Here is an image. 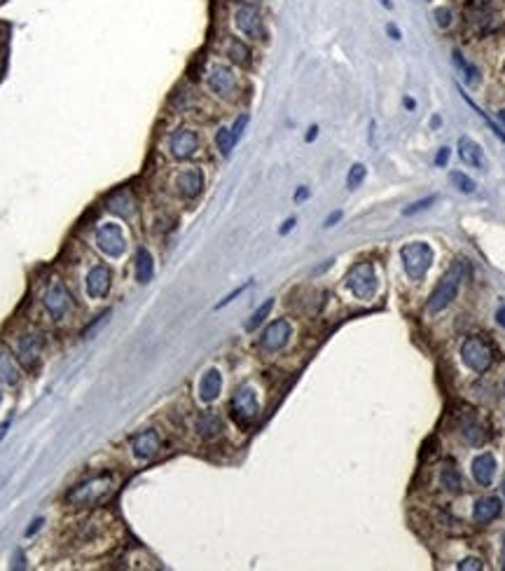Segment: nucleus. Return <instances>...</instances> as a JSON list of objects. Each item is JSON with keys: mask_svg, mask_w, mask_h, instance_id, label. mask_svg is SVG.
Segmentation results:
<instances>
[{"mask_svg": "<svg viewBox=\"0 0 505 571\" xmlns=\"http://www.w3.org/2000/svg\"><path fill=\"white\" fill-rule=\"evenodd\" d=\"M400 260H403L407 276H410L412 281H421V278L428 274V269H431L435 253L426 241H410L400 248Z\"/></svg>", "mask_w": 505, "mask_h": 571, "instance_id": "obj_1", "label": "nucleus"}, {"mask_svg": "<svg viewBox=\"0 0 505 571\" xmlns=\"http://www.w3.org/2000/svg\"><path fill=\"white\" fill-rule=\"evenodd\" d=\"M461 281H463V262H454L452 269L435 286V290L431 293V297H428L426 309L431 311V314H440L442 309H447L456 297V293H459Z\"/></svg>", "mask_w": 505, "mask_h": 571, "instance_id": "obj_2", "label": "nucleus"}, {"mask_svg": "<svg viewBox=\"0 0 505 571\" xmlns=\"http://www.w3.org/2000/svg\"><path fill=\"white\" fill-rule=\"evenodd\" d=\"M112 478L110 476H96V478H89L84 480V483L75 485L73 490L68 492V504L73 506H96L101 504L105 497H110L112 494Z\"/></svg>", "mask_w": 505, "mask_h": 571, "instance_id": "obj_3", "label": "nucleus"}, {"mask_svg": "<svg viewBox=\"0 0 505 571\" xmlns=\"http://www.w3.org/2000/svg\"><path fill=\"white\" fill-rule=\"evenodd\" d=\"M260 405H257V394L252 387H238L236 394L231 396L229 403V415L236 422V426L248 429L252 422L257 419Z\"/></svg>", "mask_w": 505, "mask_h": 571, "instance_id": "obj_4", "label": "nucleus"}, {"mask_svg": "<svg viewBox=\"0 0 505 571\" xmlns=\"http://www.w3.org/2000/svg\"><path fill=\"white\" fill-rule=\"evenodd\" d=\"M377 286L379 281H377V271L372 262H358L346 274V288L358 300H372L377 293Z\"/></svg>", "mask_w": 505, "mask_h": 571, "instance_id": "obj_5", "label": "nucleus"}, {"mask_svg": "<svg viewBox=\"0 0 505 571\" xmlns=\"http://www.w3.org/2000/svg\"><path fill=\"white\" fill-rule=\"evenodd\" d=\"M461 356H463V363L475 372H487L491 363H494V349H491V344L482 337H468L466 342L461 344Z\"/></svg>", "mask_w": 505, "mask_h": 571, "instance_id": "obj_6", "label": "nucleus"}, {"mask_svg": "<svg viewBox=\"0 0 505 571\" xmlns=\"http://www.w3.org/2000/svg\"><path fill=\"white\" fill-rule=\"evenodd\" d=\"M42 304H45V309L54 321H61L70 311V307H73V297H70L68 288L61 281H52L47 286L45 295H42Z\"/></svg>", "mask_w": 505, "mask_h": 571, "instance_id": "obj_7", "label": "nucleus"}, {"mask_svg": "<svg viewBox=\"0 0 505 571\" xmlns=\"http://www.w3.org/2000/svg\"><path fill=\"white\" fill-rule=\"evenodd\" d=\"M96 246L108 257H119L126 250V239H124L122 227L115 225V222H103V225L96 229Z\"/></svg>", "mask_w": 505, "mask_h": 571, "instance_id": "obj_8", "label": "nucleus"}, {"mask_svg": "<svg viewBox=\"0 0 505 571\" xmlns=\"http://www.w3.org/2000/svg\"><path fill=\"white\" fill-rule=\"evenodd\" d=\"M42 349H45V335L40 330H28L17 342V361L24 368H33L40 361Z\"/></svg>", "mask_w": 505, "mask_h": 571, "instance_id": "obj_9", "label": "nucleus"}, {"mask_svg": "<svg viewBox=\"0 0 505 571\" xmlns=\"http://www.w3.org/2000/svg\"><path fill=\"white\" fill-rule=\"evenodd\" d=\"M290 332H292L290 323H288L285 318H276V321H271L264 328L262 335H260V349L267 354L281 351L288 344V340H290Z\"/></svg>", "mask_w": 505, "mask_h": 571, "instance_id": "obj_10", "label": "nucleus"}, {"mask_svg": "<svg viewBox=\"0 0 505 571\" xmlns=\"http://www.w3.org/2000/svg\"><path fill=\"white\" fill-rule=\"evenodd\" d=\"M168 150L175 159H189L199 150V136L192 129H178L168 138Z\"/></svg>", "mask_w": 505, "mask_h": 571, "instance_id": "obj_11", "label": "nucleus"}, {"mask_svg": "<svg viewBox=\"0 0 505 571\" xmlns=\"http://www.w3.org/2000/svg\"><path fill=\"white\" fill-rule=\"evenodd\" d=\"M131 450L140 462H150L159 455L161 450V438L157 431L147 429V431H138L136 436L131 438Z\"/></svg>", "mask_w": 505, "mask_h": 571, "instance_id": "obj_12", "label": "nucleus"}, {"mask_svg": "<svg viewBox=\"0 0 505 571\" xmlns=\"http://www.w3.org/2000/svg\"><path fill=\"white\" fill-rule=\"evenodd\" d=\"M110 286H112V274H110V269L105 267V264H96V267H91L87 278H84V290H87V295L91 297V300H98V297L108 295Z\"/></svg>", "mask_w": 505, "mask_h": 571, "instance_id": "obj_13", "label": "nucleus"}, {"mask_svg": "<svg viewBox=\"0 0 505 571\" xmlns=\"http://www.w3.org/2000/svg\"><path fill=\"white\" fill-rule=\"evenodd\" d=\"M234 22H236V29L243 33L245 38H252V40H260L262 38V17H260V12L252 8V5H243V8L236 10L234 15Z\"/></svg>", "mask_w": 505, "mask_h": 571, "instance_id": "obj_14", "label": "nucleus"}, {"mask_svg": "<svg viewBox=\"0 0 505 571\" xmlns=\"http://www.w3.org/2000/svg\"><path fill=\"white\" fill-rule=\"evenodd\" d=\"M208 89L217 96H229L236 89V75L229 71L227 66H213L208 71Z\"/></svg>", "mask_w": 505, "mask_h": 571, "instance_id": "obj_15", "label": "nucleus"}, {"mask_svg": "<svg viewBox=\"0 0 505 571\" xmlns=\"http://www.w3.org/2000/svg\"><path fill=\"white\" fill-rule=\"evenodd\" d=\"M105 204H108V211L119 215V218H133V213H136V199H133V194L126 187L110 192Z\"/></svg>", "mask_w": 505, "mask_h": 571, "instance_id": "obj_16", "label": "nucleus"}, {"mask_svg": "<svg viewBox=\"0 0 505 571\" xmlns=\"http://www.w3.org/2000/svg\"><path fill=\"white\" fill-rule=\"evenodd\" d=\"M175 187H178L180 197L185 199H194L199 197V192L203 190V173L201 169H185L182 173H178V178H175Z\"/></svg>", "mask_w": 505, "mask_h": 571, "instance_id": "obj_17", "label": "nucleus"}, {"mask_svg": "<svg viewBox=\"0 0 505 571\" xmlns=\"http://www.w3.org/2000/svg\"><path fill=\"white\" fill-rule=\"evenodd\" d=\"M196 434L203 441H215L217 436L222 434V417L208 410V412H201L196 417Z\"/></svg>", "mask_w": 505, "mask_h": 571, "instance_id": "obj_18", "label": "nucleus"}, {"mask_svg": "<svg viewBox=\"0 0 505 571\" xmlns=\"http://www.w3.org/2000/svg\"><path fill=\"white\" fill-rule=\"evenodd\" d=\"M501 499L496 497H484L475 504V511H473V520L477 525H489V522H494L498 515H501Z\"/></svg>", "mask_w": 505, "mask_h": 571, "instance_id": "obj_19", "label": "nucleus"}, {"mask_svg": "<svg viewBox=\"0 0 505 571\" xmlns=\"http://www.w3.org/2000/svg\"><path fill=\"white\" fill-rule=\"evenodd\" d=\"M222 391V375L220 370H215V368H210V370L203 372V377L199 382V398L203 403H213L217 396Z\"/></svg>", "mask_w": 505, "mask_h": 571, "instance_id": "obj_20", "label": "nucleus"}, {"mask_svg": "<svg viewBox=\"0 0 505 571\" xmlns=\"http://www.w3.org/2000/svg\"><path fill=\"white\" fill-rule=\"evenodd\" d=\"M494 473H496V459L491 457L489 452L477 455L473 459V478L477 480V485L489 487L491 480H494Z\"/></svg>", "mask_w": 505, "mask_h": 571, "instance_id": "obj_21", "label": "nucleus"}, {"mask_svg": "<svg viewBox=\"0 0 505 571\" xmlns=\"http://www.w3.org/2000/svg\"><path fill=\"white\" fill-rule=\"evenodd\" d=\"M21 379L17 358L12 356V351L5 344H0V382L7 387H14Z\"/></svg>", "mask_w": 505, "mask_h": 571, "instance_id": "obj_22", "label": "nucleus"}, {"mask_svg": "<svg viewBox=\"0 0 505 571\" xmlns=\"http://www.w3.org/2000/svg\"><path fill=\"white\" fill-rule=\"evenodd\" d=\"M459 157L466 162L468 166H475V169H484V152L477 145L473 138L463 136L459 141Z\"/></svg>", "mask_w": 505, "mask_h": 571, "instance_id": "obj_23", "label": "nucleus"}, {"mask_svg": "<svg viewBox=\"0 0 505 571\" xmlns=\"http://www.w3.org/2000/svg\"><path fill=\"white\" fill-rule=\"evenodd\" d=\"M154 276V260L152 253L147 248L140 246L136 250V281L138 283H150Z\"/></svg>", "mask_w": 505, "mask_h": 571, "instance_id": "obj_24", "label": "nucleus"}, {"mask_svg": "<svg viewBox=\"0 0 505 571\" xmlns=\"http://www.w3.org/2000/svg\"><path fill=\"white\" fill-rule=\"evenodd\" d=\"M440 485L445 487L447 492L459 494L463 490V478H461L459 469H456V466H452V464L445 466V469H442V473H440Z\"/></svg>", "mask_w": 505, "mask_h": 571, "instance_id": "obj_25", "label": "nucleus"}, {"mask_svg": "<svg viewBox=\"0 0 505 571\" xmlns=\"http://www.w3.org/2000/svg\"><path fill=\"white\" fill-rule=\"evenodd\" d=\"M227 57L238 66H248L250 64V50L238 38H229L227 40Z\"/></svg>", "mask_w": 505, "mask_h": 571, "instance_id": "obj_26", "label": "nucleus"}, {"mask_svg": "<svg viewBox=\"0 0 505 571\" xmlns=\"http://www.w3.org/2000/svg\"><path fill=\"white\" fill-rule=\"evenodd\" d=\"M461 438L468 445H475L477 448V445H482L484 441H487V431H484L477 422H466L461 426Z\"/></svg>", "mask_w": 505, "mask_h": 571, "instance_id": "obj_27", "label": "nucleus"}, {"mask_svg": "<svg viewBox=\"0 0 505 571\" xmlns=\"http://www.w3.org/2000/svg\"><path fill=\"white\" fill-rule=\"evenodd\" d=\"M215 145H217V150H220L224 157H227L229 152L234 150L236 136L231 134V129H229V127H220V129H217V134H215Z\"/></svg>", "mask_w": 505, "mask_h": 571, "instance_id": "obj_28", "label": "nucleus"}, {"mask_svg": "<svg viewBox=\"0 0 505 571\" xmlns=\"http://www.w3.org/2000/svg\"><path fill=\"white\" fill-rule=\"evenodd\" d=\"M449 183H452L456 190H461L463 194H473L475 192V180L470 176H466V173H461V171L449 173Z\"/></svg>", "mask_w": 505, "mask_h": 571, "instance_id": "obj_29", "label": "nucleus"}, {"mask_svg": "<svg viewBox=\"0 0 505 571\" xmlns=\"http://www.w3.org/2000/svg\"><path fill=\"white\" fill-rule=\"evenodd\" d=\"M274 307V300H267L264 304H260V307L252 311V316L248 318V323H245V330H255L257 325H262L264 323V318L269 316V311Z\"/></svg>", "mask_w": 505, "mask_h": 571, "instance_id": "obj_30", "label": "nucleus"}, {"mask_svg": "<svg viewBox=\"0 0 505 571\" xmlns=\"http://www.w3.org/2000/svg\"><path fill=\"white\" fill-rule=\"evenodd\" d=\"M365 176H368V169H365V164H354V166H351V169H349V176H346L349 190H356V187L365 180Z\"/></svg>", "mask_w": 505, "mask_h": 571, "instance_id": "obj_31", "label": "nucleus"}, {"mask_svg": "<svg viewBox=\"0 0 505 571\" xmlns=\"http://www.w3.org/2000/svg\"><path fill=\"white\" fill-rule=\"evenodd\" d=\"M435 199H438V197H435V194H433V197H424V199L414 201V204H410V206H407V208H403V213H405V215H412V213L426 211L428 206H431V204H435Z\"/></svg>", "mask_w": 505, "mask_h": 571, "instance_id": "obj_32", "label": "nucleus"}, {"mask_svg": "<svg viewBox=\"0 0 505 571\" xmlns=\"http://www.w3.org/2000/svg\"><path fill=\"white\" fill-rule=\"evenodd\" d=\"M454 61H456V66H459V68H463V71H466V78H468L470 82H477V80H480V75H477V71H475L473 66L468 64L466 59L461 57L459 52H454Z\"/></svg>", "mask_w": 505, "mask_h": 571, "instance_id": "obj_33", "label": "nucleus"}, {"mask_svg": "<svg viewBox=\"0 0 505 571\" xmlns=\"http://www.w3.org/2000/svg\"><path fill=\"white\" fill-rule=\"evenodd\" d=\"M433 17H435V24L440 26V29H447V26H452V10L449 8H438L433 12Z\"/></svg>", "mask_w": 505, "mask_h": 571, "instance_id": "obj_34", "label": "nucleus"}, {"mask_svg": "<svg viewBox=\"0 0 505 571\" xmlns=\"http://www.w3.org/2000/svg\"><path fill=\"white\" fill-rule=\"evenodd\" d=\"M484 567L480 557H466L463 562H459V571H480Z\"/></svg>", "mask_w": 505, "mask_h": 571, "instance_id": "obj_35", "label": "nucleus"}, {"mask_svg": "<svg viewBox=\"0 0 505 571\" xmlns=\"http://www.w3.org/2000/svg\"><path fill=\"white\" fill-rule=\"evenodd\" d=\"M248 286H250V281H245L243 286H238V288H236V290H231V293H229L227 297H224V300H220V302H217V304H215V309H220V307H224V304H229L231 300H234V297H236V295H241V293H243V290H245V288H248Z\"/></svg>", "mask_w": 505, "mask_h": 571, "instance_id": "obj_36", "label": "nucleus"}, {"mask_svg": "<svg viewBox=\"0 0 505 571\" xmlns=\"http://www.w3.org/2000/svg\"><path fill=\"white\" fill-rule=\"evenodd\" d=\"M245 124H248V115H241V117H238V120L234 122V127H231V134L236 136V141H238V138H241L243 129H245Z\"/></svg>", "mask_w": 505, "mask_h": 571, "instance_id": "obj_37", "label": "nucleus"}, {"mask_svg": "<svg viewBox=\"0 0 505 571\" xmlns=\"http://www.w3.org/2000/svg\"><path fill=\"white\" fill-rule=\"evenodd\" d=\"M339 220H342V211H335V213H330V215H328L323 225H325V227H332L335 222H339Z\"/></svg>", "mask_w": 505, "mask_h": 571, "instance_id": "obj_38", "label": "nucleus"}, {"mask_svg": "<svg viewBox=\"0 0 505 571\" xmlns=\"http://www.w3.org/2000/svg\"><path fill=\"white\" fill-rule=\"evenodd\" d=\"M449 152H452L449 148H440V155H438V159H435V164H438V166H445V164H447V159H449Z\"/></svg>", "mask_w": 505, "mask_h": 571, "instance_id": "obj_39", "label": "nucleus"}, {"mask_svg": "<svg viewBox=\"0 0 505 571\" xmlns=\"http://www.w3.org/2000/svg\"><path fill=\"white\" fill-rule=\"evenodd\" d=\"M40 527H42V518H38V520H35V522H31V527L26 529V536H33L35 532H38Z\"/></svg>", "mask_w": 505, "mask_h": 571, "instance_id": "obj_40", "label": "nucleus"}, {"mask_svg": "<svg viewBox=\"0 0 505 571\" xmlns=\"http://www.w3.org/2000/svg\"><path fill=\"white\" fill-rule=\"evenodd\" d=\"M295 225H297V220H295V218H288V220L283 222V227H281V234H288Z\"/></svg>", "mask_w": 505, "mask_h": 571, "instance_id": "obj_41", "label": "nucleus"}, {"mask_svg": "<svg viewBox=\"0 0 505 571\" xmlns=\"http://www.w3.org/2000/svg\"><path fill=\"white\" fill-rule=\"evenodd\" d=\"M307 197H309V190H307V187H299V190L295 192V201H304Z\"/></svg>", "mask_w": 505, "mask_h": 571, "instance_id": "obj_42", "label": "nucleus"}, {"mask_svg": "<svg viewBox=\"0 0 505 571\" xmlns=\"http://www.w3.org/2000/svg\"><path fill=\"white\" fill-rule=\"evenodd\" d=\"M386 33H389V36H391L393 40H400V31H398V29H396V26H393V24H389V26H386Z\"/></svg>", "mask_w": 505, "mask_h": 571, "instance_id": "obj_43", "label": "nucleus"}, {"mask_svg": "<svg viewBox=\"0 0 505 571\" xmlns=\"http://www.w3.org/2000/svg\"><path fill=\"white\" fill-rule=\"evenodd\" d=\"M10 426H12V422H10V419L0 424V441H3V438L7 436V431H10Z\"/></svg>", "mask_w": 505, "mask_h": 571, "instance_id": "obj_44", "label": "nucleus"}, {"mask_svg": "<svg viewBox=\"0 0 505 571\" xmlns=\"http://www.w3.org/2000/svg\"><path fill=\"white\" fill-rule=\"evenodd\" d=\"M496 318H498V323H501V325H503V328H505V307H501V309H498V314H496Z\"/></svg>", "mask_w": 505, "mask_h": 571, "instance_id": "obj_45", "label": "nucleus"}, {"mask_svg": "<svg viewBox=\"0 0 505 571\" xmlns=\"http://www.w3.org/2000/svg\"><path fill=\"white\" fill-rule=\"evenodd\" d=\"M316 136H318V127H311V129H309V134H307V141H314Z\"/></svg>", "mask_w": 505, "mask_h": 571, "instance_id": "obj_46", "label": "nucleus"}, {"mask_svg": "<svg viewBox=\"0 0 505 571\" xmlns=\"http://www.w3.org/2000/svg\"><path fill=\"white\" fill-rule=\"evenodd\" d=\"M414 106H417V103H414L412 99H405V108H410V110H412Z\"/></svg>", "mask_w": 505, "mask_h": 571, "instance_id": "obj_47", "label": "nucleus"}, {"mask_svg": "<svg viewBox=\"0 0 505 571\" xmlns=\"http://www.w3.org/2000/svg\"><path fill=\"white\" fill-rule=\"evenodd\" d=\"M382 5H384L386 10H391V8H393V5H391V0H382Z\"/></svg>", "mask_w": 505, "mask_h": 571, "instance_id": "obj_48", "label": "nucleus"}, {"mask_svg": "<svg viewBox=\"0 0 505 571\" xmlns=\"http://www.w3.org/2000/svg\"><path fill=\"white\" fill-rule=\"evenodd\" d=\"M238 3H245V5H252V3H257V0H238Z\"/></svg>", "mask_w": 505, "mask_h": 571, "instance_id": "obj_49", "label": "nucleus"}, {"mask_svg": "<svg viewBox=\"0 0 505 571\" xmlns=\"http://www.w3.org/2000/svg\"><path fill=\"white\" fill-rule=\"evenodd\" d=\"M475 3H480V5H487V3H491V0H475Z\"/></svg>", "mask_w": 505, "mask_h": 571, "instance_id": "obj_50", "label": "nucleus"}, {"mask_svg": "<svg viewBox=\"0 0 505 571\" xmlns=\"http://www.w3.org/2000/svg\"><path fill=\"white\" fill-rule=\"evenodd\" d=\"M501 120L505 122V110H503V113H501Z\"/></svg>", "mask_w": 505, "mask_h": 571, "instance_id": "obj_51", "label": "nucleus"}, {"mask_svg": "<svg viewBox=\"0 0 505 571\" xmlns=\"http://www.w3.org/2000/svg\"><path fill=\"white\" fill-rule=\"evenodd\" d=\"M503 494H505V483H503Z\"/></svg>", "mask_w": 505, "mask_h": 571, "instance_id": "obj_52", "label": "nucleus"}, {"mask_svg": "<svg viewBox=\"0 0 505 571\" xmlns=\"http://www.w3.org/2000/svg\"><path fill=\"white\" fill-rule=\"evenodd\" d=\"M0 398H3V396H0Z\"/></svg>", "mask_w": 505, "mask_h": 571, "instance_id": "obj_53", "label": "nucleus"}]
</instances>
